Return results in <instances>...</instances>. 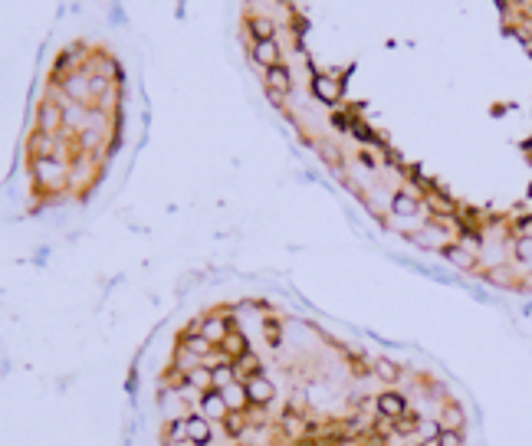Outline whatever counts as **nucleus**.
Wrapping results in <instances>:
<instances>
[{"label":"nucleus","instance_id":"11","mask_svg":"<svg viewBox=\"0 0 532 446\" xmlns=\"http://www.w3.org/2000/svg\"><path fill=\"white\" fill-rule=\"evenodd\" d=\"M214 390H227L237 384V368H234V361H224V364H214Z\"/></svg>","mask_w":532,"mask_h":446},{"label":"nucleus","instance_id":"5","mask_svg":"<svg viewBox=\"0 0 532 446\" xmlns=\"http://www.w3.org/2000/svg\"><path fill=\"white\" fill-rule=\"evenodd\" d=\"M200 407H204V417H227V400H224V390H204L200 394Z\"/></svg>","mask_w":532,"mask_h":446},{"label":"nucleus","instance_id":"25","mask_svg":"<svg viewBox=\"0 0 532 446\" xmlns=\"http://www.w3.org/2000/svg\"><path fill=\"white\" fill-rule=\"evenodd\" d=\"M421 446H440V443H437V437H428V440H424V443H421Z\"/></svg>","mask_w":532,"mask_h":446},{"label":"nucleus","instance_id":"22","mask_svg":"<svg viewBox=\"0 0 532 446\" xmlns=\"http://www.w3.org/2000/svg\"><path fill=\"white\" fill-rule=\"evenodd\" d=\"M168 440H174V443L188 440V417H184V420H174V423H168Z\"/></svg>","mask_w":532,"mask_h":446},{"label":"nucleus","instance_id":"4","mask_svg":"<svg viewBox=\"0 0 532 446\" xmlns=\"http://www.w3.org/2000/svg\"><path fill=\"white\" fill-rule=\"evenodd\" d=\"M220 352L227 354V361H240V358H247V354H250V342H247V335L234 328V332H230L227 338H224V345H220Z\"/></svg>","mask_w":532,"mask_h":446},{"label":"nucleus","instance_id":"2","mask_svg":"<svg viewBox=\"0 0 532 446\" xmlns=\"http://www.w3.org/2000/svg\"><path fill=\"white\" fill-rule=\"evenodd\" d=\"M375 410H378L385 420H401L411 407H408V400L401 397V394H394V390H385V394H378V397H375Z\"/></svg>","mask_w":532,"mask_h":446},{"label":"nucleus","instance_id":"19","mask_svg":"<svg viewBox=\"0 0 532 446\" xmlns=\"http://www.w3.org/2000/svg\"><path fill=\"white\" fill-rule=\"evenodd\" d=\"M181 345H184L191 354H198V358H204V352H210V348H214V345H210L204 335H191V332L181 335Z\"/></svg>","mask_w":532,"mask_h":446},{"label":"nucleus","instance_id":"17","mask_svg":"<svg viewBox=\"0 0 532 446\" xmlns=\"http://www.w3.org/2000/svg\"><path fill=\"white\" fill-rule=\"evenodd\" d=\"M188 380H191V388L214 390V371H210V368H191L188 371Z\"/></svg>","mask_w":532,"mask_h":446},{"label":"nucleus","instance_id":"14","mask_svg":"<svg viewBox=\"0 0 532 446\" xmlns=\"http://www.w3.org/2000/svg\"><path fill=\"white\" fill-rule=\"evenodd\" d=\"M250 33H253V43L276 39V23L270 17H250Z\"/></svg>","mask_w":532,"mask_h":446},{"label":"nucleus","instance_id":"18","mask_svg":"<svg viewBox=\"0 0 532 446\" xmlns=\"http://www.w3.org/2000/svg\"><path fill=\"white\" fill-rule=\"evenodd\" d=\"M375 374H378L381 380H388V384H394V380L401 378V368L394 364L391 358H375Z\"/></svg>","mask_w":532,"mask_h":446},{"label":"nucleus","instance_id":"13","mask_svg":"<svg viewBox=\"0 0 532 446\" xmlns=\"http://www.w3.org/2000/svg\"><path fill=\"white\" fill-rule=\"evenodd\" d=\"M391 210H394V217H414L418 213V197L408 194V190H398L394 200H391Z\"/></svg>","mask_w":532,"mask_h":446},{"label":"nucleus","instance_id":"10","mask_svg":"<svg viewBox=\"0 0 532 446\" xmlns=\"http://www.w3.org/2000/svg\"><path fill=\"white\" fill-rule=\"evenodd\" d=\"M59 122H63V109L56 102H43V109H40V128H43V135H53L59 128Z\"/></svg>","mask_w":532,"mask_h":446},{"label":"nucleus","instance_id":"7","mask_svg":"<svg viewBox=\"0 0 532 446\" xmlns=\"http://www.w3.org/2000/svg\"><path fill=\"white\" fill-rule=\"evenodd\" d=\"M253 59H257L260 66H266V69L283 66V63H279V43H276V39H263V43H253Z\"/></svg>","mask_w":532,"mask_h":446},{"label":"nucleus","instance_id":"24","mask_svg":"<svg viewBox=\"0 0 532 446\" xmlns=\"http://www.w3.org/2000/svg\"><path fill=\"white\" fill-rule=\"evenodd\" d=\"M89 92H92V95H109V79H105V76H92V79H89Z\"/></svg>","mask_w":532,"mask_h":446},{"label":"nucleus","instance_id":"16","mask_svg":"<svg viewBox=\"0 0 532 446\" xmlns=\"http://www.w3.org/2000/svg\"><path fill=\"white\" fill-rule=\"evenodd\" d=\"M224 430H227V437H243L247 433V417H243V410H227V417L220 420Z\"/></svg>","mask_w":532,"mask_h":446},{"label":"nucleus","instance_id":"9","mask_svg":"<svg viewBox=\"0 0 532 446\" xmlns=\"http://www.w3.org/2000/svg\"><path fill=\"white\" fill-rule=\"evenodd\" d=\"M313 92H315V99H322V102H339V95H342V86H339V82H335V79H329V76H322V73H319V76L313 79Z\"/></svg>","mask_w":532,"mask_h":446},{"label":"nucleus","instance_id":"12","mask_svg":"<svg viewBox=\"0 0 532 446\" xmlns=\"http://www.w3.org/2000/svg\"><path fill=\"white\" fill-rule=\"evenodd\" d=\"M266 82H270V89L279 95H286L289 89H293V76H289V69L286 66H273V69H266Z\"/></svg>","mask_w":532,"mask_h":446},{"label":"nucleus","instance_id":"21","mask_svg":"<svg viewBox=\"0 0 532 446\" xmlns=\"http://www.w3.org/2000/svg\"><path fill=\"white\" fill-rule=\"evenodd\" d=\"M428 207L434 210V213H454L457 204H454V200H447V197H437V194H430V197H428Z\"/></svg>","mask_w":532,"mask_h":446},{"label":"nucleus","instance_id":"6","mask_svg":"<svg viewBox=\"0 0 532 446\" xmlns=\"http://www.w3.org/2000/svg\"><path fill=\"white\" fill-rule=\"evenodd\" d=\"M440 253H444L454 266H460V269H473L476 266V253L473 249H466V247H460V243H444L440 247Z\"/></svg>","mask_w":532,"mask_h":446},{"label":"nucleus","instance_id":"20","mask_svg":"<svg viewBox=\"0 0 532 446\" xmlns=\"http://www.w3.org/2000/svg\"><path fill=\"white\" fill-rule=\"evenodd\" d=\"M513 256L519 259V263H532V237H529V233H519V237H516Z\"/></svg>","mask_w":532,"mask_h":446},{"label":"nucleus","instance_id":"8","mask_svg":"<svg viewBox=\"0 0 532 446\" xmlns=\"http://www.w3.org/2000/svg\"><path fill=\"white\" fill-rule=\"evenodd\" d=\"M234 332V325L227 322V318H207V322L200 325V335L207 338L210 345H224V338Z\"/></svg>","mask_w":532,"mask_h":446},{"label":"nucleus","instance_id":"3","mask_svg":"<svg viewBox=\"0 0 532 446\" xmlns=\"http://www.w3.org/2000/svg\"><path fill=\"white\" fill-rule=\"evenodd\" d=\"M210 437H214V433H210V420L200 417V414H191V417H188V443L207 446Z\"/></svg>","mask_w":532,"mask_h":446},{"label":"nucleus","instance_id":"15","mask_svg":"<svg viewBox=\"0 0 532 446\" xmlns=\"http://www.w3.org/2000/svg\"><path fill=\"white\" fill-rule=\"evenodd\" d=\"M464 407H457V404H447L440 410V430H464Z\"/></svg>","mask_w":532,"mask_h":446},{"label":"nucleus","instance_id":"23","mask_svg":"<svg viewBox=\"0 0 532 446\" xmlns=\"http://www.w3.org/2000/svg\"><path fill=\"white\" fill-rule=\"evenodd\" d=\"M437 443L440 446H464V433H460V430H440Z\"/></svg>","mask_w":532,"mask_h":446},{"label":"nucleus","instance_id":"1","mask_svg":"<svg viewBox=\"0 0 532 446\" xmlns=\"http://www.w3.org/2000/svg\"><path fill=\"white\" fill-rule=\"evenodd\" d=\"M243 384V390H247V404L250 407H270L276 397V388H273V380L266 378V374H257V378H247V380H240Z\"/></svg>","mask_w":532,"mask_h":446}]
</instances>
